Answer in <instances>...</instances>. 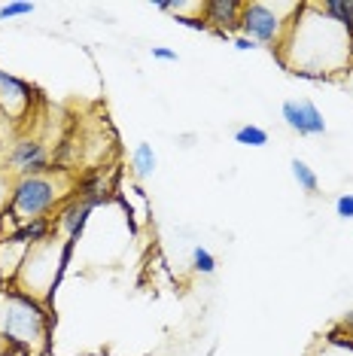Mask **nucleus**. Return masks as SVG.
Here are the masks:
<instances>
[{
    "label": "nucleus",
    "instance_id": "a211bd4d",
    "mask_svg": "<svg viewBox=\"0 0 353 356\" xmlns=\"http://www.w3.org/2000/svg\"><path fill=\"white\" fill-rule=\"evenodd\" d=\"M268 131H265L262 125H240L235 128V143H240V147H250V149H262V147H268Z\"/></svg>",
    "mask_w": 353,
    "mask_h": 356
},
{
    "label": "nucleus",
    "instance_id": "39448f33",
    "mask_svg": "<svg viewBox=\"0 0 353 356\" xmlns=\"http://www.w3.org/2000/svg\"><path fill=\"white\" fill-rule=\"evenodd\" d=\"M58 253H61V241H55V238L31 247L13 286H19L22 293L40 298V302L49 307V296H52V286H55V271H58Z\"/></svg>",
    "mask_w": 353,
    "mask_h": 356
},
{
    "label": "nucleus",
    "instance_id": "20e7f679",
    "mask_svg": "<svg viewBox=\"0 0 353 356\" xmlns=\"http://www.w3.org/2000/svg\"><path fill=\"white\" fill-rule=\"evenodd\" d=\"M299 13L302 3H244L238 31L250 37L256 46H268L271 52H280L286 31Z\"/></svg>",
    "mask_w": 353,
    "mask_h": 356
},
{
    "label": "nucleus",
    "instance_id": "9d476101",
    "mask_svg": "<svg viewBox=\"0 0 353 356\" xmlns=\"http://www.w3.org/2000/svg\"><path fill=\"white\" fill-rule=\"evenodd\" d=\"M240 10H244L240 0H204V22L213 34L229 37L240 25Z\"/></svg>",
    "mask_w": 353,
    "mask_h": 356
},
{
    "label": "nucleus",
    "instance_id": "f3484780",
    "mask_svg": "<svg viewBox=\"0 0 353 356\" xmlns=\"http://www.w3.org/2000/svg\"><path fill=\"white\" fill-rule=\"evenodd\" d=\"M308 356H353V350L347 347L344 332H329V335H323V341H320Z\"/></svg>",
    "mask_w": 353,
    "mask_h": 356
},
{
    "label": "nucleus",
    "instance_id": "dca6fc26",
    "mask_svg": "<svg viewBox=\"0 0 353 356\" xmlns=\"http://www.w3.org/2000/svg\"><path fill=\"white\" fill-rule=\"evenodd\" d=\"M290 174H293V180L299 183V189L308 192V195H314V192L320 189V177L304 159H293L290 161Z\"/></svg>",
    "mask_w": 353,
    "mask_h": 356
},
{
    "label": "nucleus",
    "instance_id": "f8f14e48",
    "mask_svg": "<svg viewBox=\"0 0 353 356\" xmlns=\"http://www.w3.org/2000/svg\"><path fill=\"white\" fill-rule=\"evenodd\" d=\"M110 192H113V189H110V180H107V174H101V171L83 174V177H79V183L74 186V195L79 201H88V204H95V207L107 204Z\"/></svg>",
    "mask_w": 353,
    "mask_h": 356
},
{
    "label": "nucleus",
    "instance_id": "393cba45",
    "mask_svg": "<svg viewBox=\"0 0 353 356\" xmlns=\"http://www.w3.org/2000/svg\"><path fill=\"white\" fill-rule=\"evenodd\" d=\"M231 46H235V49H238V52H253V49H259V46H256V43H253V40H250V37H244V34H240V37H235V40H231Z\"/></svg>",
    "mask_w": 353,
    "mask_h": 356
},
{
    "label": "nucleus",
    "instance_id": "aec40b11",
    "mask_svg": "<svg viewBox=\"0 0 353 356\" xmlns=\"http://www.w3.org/2000/svg\"><path fill=\"white\" fill-rule=\"evenodd\" d=\"M37 10V3H28V0H13V3L0 6V22L6 19H19V15H31Z\"/></svg>",
    "mask_w": 353,
    "mask_h": 356
},
{
    "label": "nucleus",
    "instance_id": "b1692460",
    "mask_svg": "<svg viewBox=\"0 0 353 356\" xmlns=\"http://www.w3.org/2000/svg\"><path fill=\"white\" fill-rule=\"evenodd\" d=\"M152 58L156 61H180V55L174 49H167V46H152Z\"/></svg>",
    "mask_w": 353,
    "mask_h": 356
},
{
    "label": "nucleus",
    "instance_id": "1a4fd4ad",
    "mask_svg": "<svg viewBox=\"0 0 353 356\" xmlns=\"http://www.w3.org/2000/svg\"><path fill=\"white\" fill-rule=\"evenodd\" d=\"M95 210H98L95 204H88V201H79L76 195H70L67 204H64L58 210V216H55V229H58V234H64V238L79 241Z\"/></svg>",
    "mask_w": 353,
    "mask_h": 356
},
{
    "label": "nucleus",
    "instance_id": "6e6552de",
    "mask_svg": "<svg viewBox=\"0 0 353 356\" xmlns=\"http://www.w3.org/2000/svg\"><path fill=\"white\" fill-rule=\"evenodd\" d=\"M6 165H10V171H15L19 177H34V174L52 171L49 149H46L40 140H34V137H22V140H15L10 156H6Z\"/></svg>",
    "mask_w": 353,
    "mask_h": 356
},
{
    "label": "nucleus",
    "instance_id": "6ab92c4d",
    "mask_svg": "<svg viewBox=\"0 0 353 356\" xmlns=\"http://www.w3.org/2000/svg\"><path fill=\"white\" fill-rule=\"evenodd\" d=\"M192 271L195 274H213L216 271V256L207 247H195L192 250Z\"/></svg>",
    "mask_w": 353,
    "mask_h": 356
},
{
    "label": "nucleus",
    "instance_id": "ddd939ff",
    "mask_svg": "<svg viewBox=\"0 0 353 356\" xmlns=\"http://www.w3.org/2000/svg\"><path fill=\"white\" fill-rule=\"evenodd\" d=\"M28 250L31 247L19 244V241H13V238H0V280L13 286L22 271V262H25Z\"/></svg>",
    "mask_w": 353,
    "mask_h": 356
},
{
    "label": "nucleus",
    "instance_id": "f03ea898",
    "mask_svg": "<svg viewBox=\"0 0 353 356\" xmlns=\"http://www.w3.org/2000/svg\"><path fill=\"white\" fill-rule=\"evenodd\" d=\"M55 311L19 286L0 289V344L10 353L43 356L49 350Z\"/></svg>",
    "mask_w": 353,
    "mask_h": 356
},
{
    "label": "nucleus",
    "instance_id": "423d86ee",
    "mask_svg": "<svg viewBox=\"0 0 353 356\" xmlns=\"http://www.w3.org/2000/svg\"><path fill=\"white\" fill-rule=\"evenodd\" d=\"M280 119L284 125L295 131L299 137H323L326 134V119L320 107L308 98H290L280 104Z\"/></svg>",
    "mask_w": 353,
    "mask_h": 356
},
{
    "label": "nucleus",
    "instance_id": "f257e3e1",
    "mask_svg": "<svg viewBox=\"0 0 353 356\" xmlns=\"http://www.w3.org/2000/svg\"><path fill=\"white\" fill-rule=\"evenodd\" d=\"M280 49L284 55H277V58L290 74L332 76L350 64L347 31L320 13L314 3H302V13L293 19Z\"/></svg>",
    "mask_w": 353,
    "mask_h": 356
},
{
    "label": "nucleus",
    "instance_id": "2eb2a0df",
    "mask_svg": "<svg viewBox=\"0 0 353 356\" xmlns=\"http://www.w3.org/2000/svg\"><path fill=\"white\" fill-rule=\"evenodd\" d=\"M314 6L332 22H338L347 34L353 31V0H323V3H314Z\"/></svg>",
    "mask_w": 353,
    "mask_h": 356
},
{
    "label": "nucleus",
    "instance_id": "a878e982",
    "mask_svg": "<svg viewBox=\"0 0 353 356\" xmlns=\"http://www.w3.org/2000/svg\"><path fill=\"white\" fill-rule=\"evenodd\" d=\"M347 55H350V64H353V31L347 34Z\"/></svg>",
    "mask_w": 353,
    "mask_h": 356
},
{
    "label": "nucleus",
    "instance_id": "4be33fe9",
    "mask_svg": "<svg viewBox=\"0 0 353 356\" xmlns=\"http://www.w3.org/2000/svg\"><path fill=\"white\" fill-rule=\"evenodd\" d=\"M335 213H338V220H353V192H344L335 198Z\"/></svg>",
    "mask_w": 353,
    "mask_h": 356
},
{
    "label": "nucleus",
    "instance_id": "5701e85b",
    "mask_svg": "<svg viewBox=\"0 0 353 356\" xmlns=\"http://www.w3.org/2000/svg\"><path fill=\"white\" fill-rule=\"evenodd\" d=\"M176 25L192 28V31H211L207 22H204V15H176Z\"/></svg>",
    "mask_w": 353,
    "mask_h": 356
},
{
    "label": "nucleus",
    "instance_id": "bb28decb",
    "mask_svg": "<svg viewBox=\"0 0 353 356\" xmlns=\"http://www.w3.org/2000/svg\"><path fill=\"white\" fill-rule=\"evenodd\" d=\"M0 356H10V350H6V347H3V344H0Z\"/></svg>",
    "mask_w": 353,
    "mask_h": 356
},
{
    "label": "nucleus",
    "instance_id": "4468645a",
    "mask_svg": "<svg viewBox=\"0 0 353 356\" xmlns=\"http://www.w3.org/2000/svg\"><path fill=\"white\" fill-rule=\"evenodd\" d=\"M158 168V156L156 149H152V143H138V147L131 149V171L138 180H147V177L156 174Z\"/></svg>",
    "mask_w": 353,
    "mask_h": 356
},
{
    "label": "nucleus",
    "instance_id": "0eeeda50",
    "mask_svg": "<svg viewBox=\"0 0 353 356\" xmlns=\"http://www.w3.org/2000/svg\"><path fill=\"white\" fill-rule=\"evenodd\" d=\"M34 98H37V92L25 79L13 76L10 70L0 67V113H3L6 119L22 122L31 113V107H34Z\"/></svg>",
    "mask_w": 353,
    "mask_h": 356
},
{
    "label": "nucleus",
    "instance_id": "9b49d317",
    "mask_svg": "<svg viewBox=\"0 0 353 356\" xmlns=\"http://www.w3.org/2000/svg\"><path fill=\"white\" fill-rule=\"evenodd\" d=\"M6 238L19 241V244H25V247H37V244H43V241L58 238V229H55V220H52V216H40V220L19 222L10 234H6Z\"/></svg>",
    "mask_w": 353,
    "mask_h": 356
},
{
    "label": "nucleus",
    "instance_id": "412c9836",
    "mask_svg": "<svg viewBox=\"0 0 353 356\" xmlns=\"http://www.w3.org/2000/svg\"><path fill=\"white\" fill-rule=\"evenodd\" d=\"M13 186H15V183L10 180L6 168H0V213L10 207V201H13Z\"/></svg>",
    "mask_w": 353,
    "mask_h": 356
},
{
    "label": "nucleus",
    "instance_id": "7ed1b4c3",
    "mask_svg": "<svg viewBox=\"0 0 353 356\" xmlns=\"http://www.w3.org/2000/svg\"><path fill=\"white\" fill-rule=\"evenodd\" d=\"M64 174L61 171H46V174H34V177H19L13 186V201L10 207L0 213L3 220V238L10 234L19 222L28 220H40V216H49L55 207L67 198V183H61Z\"/></svg>",
    "mask_w": 353,
    "mask_h": 356
}]
</instances>
